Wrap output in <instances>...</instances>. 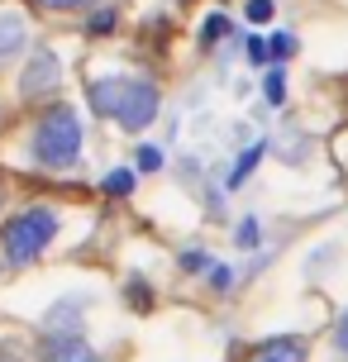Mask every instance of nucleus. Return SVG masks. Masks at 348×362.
<instances>
[{"instance_id":"nucleus-10","label":"nucleus","mask_w":348,"mask_h":362,"mask_svg":"<svg viewBox=\"0 0 348 362\" xmlns=\"http://www.w3.org/2000/svg\"><path fill=\"white\" fill-rule=\"evenodd\" d=\"M234 238H238V248H243V253H253V248H257V238H262L257 219H253V215H243V219H238V229H234Z\"/></svg>"},{"instance_id":"nucleus-8","label":"nucleus","mask_w":348,"mask_h":362,"mask_svg":"<svg viewBox=\"0 0 348 362\" xmlns=\"http://www.w3.org/2000/svg\"><path fill=\"white\" fill-rule=\"evenodd\" d=\"M81 300H57L53 310H48V320H43V329H48V334H81V320H76V315H81Z\"/></svg>"},{"instance_id":"nucleus-22","label":"nucleus","mask_w":348,"mask_h":362,"mask_svg":"<svg viewBox=\"0 0 348 362\" xmlns=\"http://www.w3.org/2000/svg\"><path fill=\"white\" fill-rule=\"evenodd\" d=\"M334 344H339V353L348 358V310H344V320H339V329H334Z\"/></svg>"},{"instance_id":"nucleus-6","label":"nucleus","mask_w":348,"mask_h":362,"mask_svg":"<svg viewBox=\"0 0 348 362\" xmlns=\"http://www.w3.org/2000/svg\"><path fill=\"white\" fill-rule=\"evenodd\" d=\"M24 43H29V24H24V15H0V67L15 62V57L24 53Z\"/></svg>"},{"instance_id":"nucleus-21","label":"nucleus","mask_w":348,"mask_h":362,"mask_svg":"<svg viewBox=\"0 0 348 362\" xmlns=\"http://www.w3.org/2000/svg\"><path fill=\"white\" fill-rule=\"evenodd\" d=\"M34 10H81L86 0H29Z\"/></svg>"},{"instance_id":"nucleus-18","label":"nucleus","mask_w":348,"mask_h":362,"mask_svg":"<svg viewBox=\"0 0 348 362\" xmlns=\"http://www.w3.org/2000/svg\"><path fill=\"white\" fill-rule=\"evenodd\" d=\"M139 167H144V172H163V148L144 144V148H139Z\"/></svg>"},{"instance_id":"nucleus-2","label":"nucleus","mask_w":348,"mask_h":362,"mask_svg":"<svg viewBox=\"0 0 348 362\" xmlns=\"http://www.w3.org/2000/svg\"><path fill=\"white\" fill-rule=\"evenodd\" d=\"M53 238H57V215L48 205H29V210H19L0 224V248H5L10 267H24V262L43 257Z\"/></svg>"},{"instance_id":"nucleus-20","label":"nucleus","mask_w":348,"mask_h":362,"mask_svg":"<svg viewBox=\"0 0 348 362\" xmlns=\"http://www.w3.org/2000/svg\"><path fill=\"white\" fill-rule=\"evenodd\" d=\"M243 48H248V62H253V67H262V62H267V38H248V43H243Z\"/></svg>"},{"instance_id":"nucleus-3","label":"nucleus","mask_w":348,"mask_h":362,"mask_svg":"<svg viewBox=\"0 0 348 362\" xmlns=\"http://www.w3.org/2000/svg\"><path fill=\"white\" fill-rule=\"evenodd\" d=\"M76 153H81V119H76V110L48 105L34 124V163L62 172V167L76 163Z\"/></svg>"},{"instance_id":"nucleus-16","label":"nucleus","mask_w":348,"mask_h":362,"mask_svg":"<svg viewBox=\"0 0 348 362\" xmlns=\"http://www.w3.org/2000/svg\"><path fill=\"white\" fill-rule=\"evenodd\" d=\"M115 24H120V10H95L91 24H86V34H110Z\"/></svg>"},{"instance_id":"nucleus-11","label":"nucleus","mask_w":348,"mask_h":362,"mask_svg":"<svg viewBox=\"0 0 348 362\" xmlns=\"http://www.w3.org/2000/svg\"><path fill=\"white\" fill-rule=\"evenodd\" d=\"M229 29H234V19L229 15H210L201 29V43H220V38H229Z\"/></svg>"},{"instance_id":"nucleus-13","label":"nucleus","mask_w":348,"mask_h":362,"mask_svg":"<svg viewBox=\"0 0 348 362\" xmlns=\"http://www.w3.org/2000/svg\"><path fill=\"white\" fill-rule=\"evenodd\" d=\"M100 186H105L110 196H129V191H134V172H129V167H120V172H110Z\"/></svg>"},{"instance_id":"nucleus-5","label":"nucleus","mask_w":348,"mask_h":362,"mask_svg":"<svg viewBox=\"0 0 348 362\" xmlns=\"http://www.w3.org/2000/svg\"><path fill=\"white\" fill-rule=\"evenodd\" d=\"M38 362H100V353L81 334H43Z\"/></svg>"},{"instance_id":"nucleus-23","label":"nucleus","mask_w":348,"mask_h":362,"mask_svg":"<svg viewBox=\"0 0 348 362\" xmlns=\"http://www.w3.org/2000/svg\"><path fill=\"white\" fill-rule=\"evenodd\" d=\"M129 296H134V305H139V310L148 305V286H144V281H134V286H129Z\"/></svg>"},{"instance_id":"nucleus-7","label":"nucleus","mask_w":348,"mask_h":362,"mask_svg":"<svg viewBox=\"0 0 348 362\" xmlns=\"http://www.w3.org/2000/svg\"><path fill=\"white\" fill-rule=\"evenodd\" d=\"M248 362H306V344L301 339H267L253 348Z\"/></svg>"},{"instance_id":"nucleus-24","label":"nucleus","mask_w":348,"mask_h":362,"mask_svg":"<svg viewBox=\"0 0 348 362\" xmlns=\"http://www.w3.org/2000/svg\"><path fill=\"white\" fill-rule=\"evenodd\" d=\"M0 362H15V353H0Z\"/></svg>"},{"instance_id":"nucleus-9","label":"nucleus","mask_w":348,"mask_h":362,"mask_svg":"<svg viewBox=\"0 0 348 362\" xmlns=\"http://www.w3.org/2000/svg\"><path fill=\"white\" fill-rule=\"evenodd\" d=\"M262 153H267V144H262V139H257V144H248V153H243V158L234 163V172H229V186H243V181L253 177V167L262 163Z\"/></svg>"},{"instance_id":"nucleus-17","label":"nucleus","mask_w":348,"mask_h":362,"mask_svg":"<svg viewBox=\"0 0 348 362\" xmlns=\"http://www.w3.org/2000/svg\"><path fill=\"white\" fill-rule=\"evenodd\" d=\"M243 19H248V24H267V19H272V0H248V5H243Z\"/></svg>"},{"instance_id":"nucleus-14","label":"nucleus","mask_w":348,"mask_h":362,"mask_svg":"<svg viewBox=\"0 0 348 362\" xmlns=\"http://www.w3.org/2000/svg\"><path fill=\"white\" fill-rule=\"evenodd\" d=\"M262 95H267V105H282V100H286V76H282V72H267Z\"/></svg>"},{"instance_id":"nucleus-1","label":"nucleus","mask_w":348,"mask_h":362,"mask_svg":"<svg viewBox=\"0 0 348 362\" xmlns=\"http://www.w3.org/2000/svg\"><path fill=\"white\" fill-rule=\"evenodd\" d=\"M91 110L115 119L120 129L139 134V129L153 124L158 115V86L148 76H105V81H91Z\"/></svg>"},{"instance_id":"nucleus-12","label":"nucleus","mask_w":348,"mask_h":362,"mask_svg":"<svg viewBox=\"0 0 348 362\" xmlns=\"http://www.w3.org/2000/svg\"><path fill=\"white\" fill-rule=\"evenodd\" d=\"M296 53V38L291 34H272L267 38V62H286Z\"/></svg>"},{"instance_id":"nucleus-4","label":"nucleus","mask_w":348,"mask_h":362,"mask_svg":"<svg viewBox=\"0 0 348 362\" xmlns=\"http://www.w3.org/2000/svg\"><path fill=\"white\" fill-rule=\"evenodd\" d=\"M57 86H62V62H57V53L53 48H34L29 53V67L19 76V95L24 100H48Z\"/></svg>"},{"instance_id":"nucleus-19","label":"nucleus","mask_w":348,"mask_h":362,"mask_svg":"<svg viewBox=\"0 0 348 362\" xmlns=\"http://www.w3.org/2000/svg\"><path fill=\"white\" fill-rule=\"evenodd\" d=\"M210 286L220 291V296H224V291H234V272L220 267V262H210Z\"/></svg>"},{"instance_id":"nucleus-15","label":"nucleus","mask_w":348,"mask_h":362,"mask_svg":"<svg viewBox=\"0 0 348 362\" xmlns=\"http://www.w3.org/2000/svg\"><path fill=\"white\" fill-rule=\"evenodd\" d=\"M210 262H215V257L205 253V248H186L182 253V272H210Z\"/></svg>"}]
</instances>
